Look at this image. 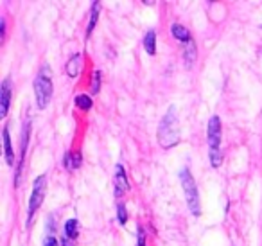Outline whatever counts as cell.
<instances>
[{
    "label": "cell",
    "instance_id": "6da1fadb",
    "mask_svg": "<svg viewBox=\"0 0 262 246\" xmlns=\"http://www.w3.org/2000/svg\"><path fill=\"white\" fill-rule=\"evenodd\" d=\"M180 140V128L178 119H176V108H169L167 113L162 119L160 126H158V144L162 148L169 149L176 146Z\"/></svg>",
    "mask_w": 262,
    "mask_h": 246
},
{
    "label": "cell",
    "instance_id": "7a4b0ae2",
    "mask_svg": "<svg viewBox=\"0 0 262 246\" xmlns=\"http://www.w3.org/2000/svg\"><path fill=\"white\" fill-rule=\"evenodd\" d=\"M34 94H36L38 108L43 110L49 106V101L52 97V79H51V69L43 67L41 72L34 79Z\"/></svg>",
    "mask_w": 262,
    "mask_h": 246
},
{
    "label": "cell",
    "instance_id": "3957f363",
    "mask_svg": "<svg viewBox=\"0 0 262 246\" xmlns=\"http://www.w3.org/2000/svg\"><path fill=\"white\" fill-rule=\"evenodd\" d=\"M208 148H210V162L214 167L221 166V120L214 115L208 120Z\"/></svg>",
    "mask_w": 262,
    "mask_h": 246
},
{
    "label": "cell",
    "instance_id": "277c9868",
    "mask_svg": "<svg viewBox=\"0 0 262 246\" xmlns=\"http://www.w3.org/2000/svg\"><path fill=\"white\" fill-rule=\"evenodd\" d=\"M180 180H182V187L183 192H185V198H187V205H189L190 212L194 216H200L201 209H200V194H198V187H196V181H194V176L189 169H183L180 173Z\"/></svg>",
    "mask_w": 262,
    "mask_h": 246
},
{
    "label": "cell",
    "instance_id": "5b68a950",
    "mask_svg": "<svg viewBox=\"0 0 262 246\" xmlns=\"http://www.w3.org/2000/svg\"><path fill=\"white\" fill-rule=\"evenodd\" d=\"M45 187H47V178L41 174V176H38L33 183V194H31V198H29V209H27V224L33 223L34 214H36V210L40 209V205L43 203Z\"/></svg>",
    "mask_w": 262,
    "mask_h": 246
},
{
    "label": "cell",
    "instance_id": "8992f818",
    "mask_svg": "<svg viewBox=\"0 0 262 246\" xmlns=\"http://www.w3.org/2000/svg\"><path fill=\"white\" fill-rule=\"evenodd\" d=\"M9 101H11V81L4 79L2 81V87H0V117L2 119L8 115Z\"/></svg>",
    "mask_w": 262,
    "mask_h": 246
},
{
    "label": "cell",
    "instance_id": "52a82bcc",
    "mask_svg": "<svg viewBox=\"0 0 262 246\" xmlns=\"http://www.w3.org/2000/svg\"><path fill=\"white\" fill-rule=\"evenodd\" d=\"M129 189V181H127V176H126V171L120 163L115 166V196L120 198L124 192Z\"/></svg>",
    "mask_w": 262,
    "mask_h": 246
},
{
    "label": "cell",
    "instance_id": "ba28073f",
    "mask_svg": "<svg viewBox=\"0 0 262 246\" xmlns=\"http://www.w3.org/2000/svg\"><path fill=\"white\" fill-rule=\"evenodd\" d=\"M29 131H31V120L26 122L24 126V135H22V155H20V162H18V174L22 171V163H24V158H26V151H27V140H29ZM18 174H16V185H18Z\"/></svg>",
    "mask_w": 262,
    "mask_h": 246
},
{
    "label": "cell",
    "instance_id": "9c48e42d",
    "mask_svg": "<svg viewBox=\"0 0 262 246\" xmlns=\"http://www.w3.org/2000/svg\"><path fill=\"white\" fill-rule=\"evenodd\" d=\"M81 162H83V158H81V153H77V151H72L65 156V167L69 171L77 169V167L81 166Z\"/></svg>",
    "mask_w": 262,
    "mask_h": 246
},
{
    "label": "cell",
    "instance_id": "30bf717a",
    "mask_svg": "<svg viewBox=\"0 0 262 246\" xmlns=\"http://www.w3.org/2000/svg\"><path fill=\"white\" fill-rule=\"evenodd\" d=\"M171 33H172V36L176 38V40H180V42H192L190 40V33L185 29L183 26H180V24H174V26L171 27Z\"/></svg>",
    "mask_w": 262,
    "mask_h": 246
},
{
    "label": "cell",
    "instance_id": "8fae6325",
    "mask_svg": "<svg viewBox=\"0 0 262 246\" xmlns=\"http://www.w3.org/2000/svg\"><path fill=\"white\" fill-rule=\"evenodd\" d=\"M144 47H146L147 54L151 56L157 52V33L155 31H147L146 38H144Z\"/></svg>",
    "mask_w": 262,
    "mask_h": 246
},
{
    "label": "cell",
    "instance_id": "7c38bea8",
    "mask_svg": "<svg viewBox=\"0 0 262 246\" xmlns=\"http://www.w3.org/2000/svg\"><path fill=\"white\" fill-rule=\"evenodd\" d=\"M79 67H81V54H74L70 58V61L67 63V74L70 77H76L79 74Z\"/></svg>",
    "mask_w": 262,
    "mask_h": 246
},
{
    "label": "cell",
    "instance_id": "4fadbf2b",
    "mask_svg": "<svg viewBox=\"0 0 262 246\" xmlns=\"http://www.w3.org/2000/svg\"><path fill=\"white\" fill-rule=\"evenodd\" d=\"M4 151H6V160L9 166H13L15 156H13V148H11V138H9V130L4 128Z\"/></svg>",
    "mask_w": 262,
    "mask_h": 246
},
{
    "label": "cell",
    "instance_id": "5bb4252c",
    "mask_svg": "<svg viewBox=\"0 0 262 246\" xmlns=\"http://www.w3.org/2000/svg\"><path fill=\"white\" fill-rule=\"evenodd\" d=\"M77 234H79V223H77V219H69L65 224V237L67 239H76Z\"/></svg>",
    "mask_w": 262,
    "mask_h": 246
},
{
    "label": "cell",
    "instance_id": "9a60e30c",
    "mask_svg": "<svg viewBox=\"0 0 262 246\" xmlns=\"http://www.w3.org/2000/svg\"><path fill=\"white\" fill-rule=\"evenodd\" d=\"M97 18H99V2H94V6H92V13H90V24H88L86 27V38L92 34V31H94L95 24H97Z\"/></svg>",
    "mask_w": 262,
    "mask_h": 246
},
{
    "label": "cell",
    "instance_id": "2e32d148",
    "mask_svg": "<svg viewBox=\"0 0 262 246\" xmlns=\"http://www.w3.org/2000/svg\"><path fill=\"white\" fill-rule=\"evenodd\" d=\"M183 58H185V61L189 63V65L194 63V59H196V47H194V42H189V45H187L185 51H183Z\"/></svg>",
    "mask_w": 262,
    "mask_h": 246
},
{
    "label": "cell",
    "instance_id": "e0dca14e",
    "mask_svg": "<svg viewBox=\"0 0 262 246\" xmlns=\"http://www.w3.org/2000/svg\"><path fill=\"white\" fill-rule=\"evenodd\" d=\"M76 105L79 106L81 110H90L92 108V99H90V95H86V94L77 95V97H76Z\"/></svg>",
    "mask_w": 262,
    "mask_h": 246
},
{
    "label": "cell",
    "instance_id": "ac0fdd59",
    "mask_svg": "<svg viewBox=\"0 0 262 246\" xmlns=\"http://www.w3.org/2000/svg\"><path fill=\"white\" fill-rule=\"evenodd\" d=\"M117 219H119L120 224H126L127 212H126V207H124V203H119V205H117Z\"/></svg>",
    "mask_w": 262,
    "mask_h": 246
},
{
    "label": "cell",
    "instance_id": "d6986e66",
    "mask_svg": "<svg viewBox=\"0 0 262 246\" xmlns=\"http://www.w3.org/2000/svg\"><path fill=\"white\" fill-rule=\"evenodd\" d=\"M99 87H101V72H94V83H92V94H97Z\"/></svg>",
    "mask_w": 262,
    "mask_h": 246
},
{
    "label": "cell",
    "instance_id": "ffe728a7",
    "mask_svg": "<svg viewBox=\"0 0 262 246\" xmlns=\"http://www.w3.org/2000/svg\"><path fill=\"white\" fill-rule=\"evenodd\" d=\"M43 246H59V242H58V239H56L54 235L49 234L47 237L43 239Z\"/></svg>",
    "mask_w": 262,
    "mask_h": 246
},
{
    "label": "cell",
    "instance_id": "44dd1931",
    "mask_svg": "<svg viewBox=\"0 0 262 246\" xmlns=\"http://www.w3.org/2000/svg\"><path fill=\"white\" fill-rule=\"evenodd\" d=\"M137 237H139V246H146V232H144L142 228H139Z\"/></svg>",
    "mask_w": 262,
    "mask_h": 246
},
{
    "label": "cell",
    "instance_id": "7402d4cb",
    "mask_svg": "<svg viewBox=\"0 0 262 246\" xmlns=\"http://www.w3.org/2000/svg\"><path fill=\"white\" fill-rule=\"evenodd\" d=\"M63 246H76V242L72 241V239H63Z\"/></svg>",
    "mask_w": 262,
    "mask_h": 246
}]
</instances>
